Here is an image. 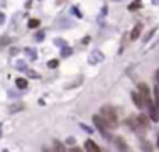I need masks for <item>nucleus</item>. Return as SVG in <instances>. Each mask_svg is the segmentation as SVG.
<instances>
[{
  "instance_id": "nucleus-6",
  "label": "nucleus",
  "mask_w": 159,
  "mask_h": 152,
  "mask_svg": "<svg viewBox=\"0 0 159 152\" xmlns=\"http://www.w3.org/2000/svg\"><path fill=\"white\" fill-rule=\"evenodd\" d=\"M149 120H151V118H149L147 115L141 113V115H139L134 122H135V127H141V129H147V127H149Z\"/></svg>"
},
{
  "instance_id": "nucleus-16",
  "label": "nucleus",
  "mask_w": 159,
  "mask_h": 152,
  "mask_svg": "<svg viewBox=\"0 0 159 152\" xmlns=\"http://www.w3.org/2000/svg\"><path fill=\"white\" fill-rule=\"evenodd\" d=\"M154 32H156V29H152V31H151V32H149V34H147V36H146V42H147L149 39L152 37V34H154Z\"/></svg>"
},
{
  "instance_id": "nucleus-14",
  "label": "nucleus",
  "mask_w": 159,
  "mask_h": 152,
  "mask_svg": "<svg viewBox=\"0 0 159 152\" xmlns=\"http://www.w3.org/2000/svg\"><path fill=\"white\" fill-rule=\"evenodd\" d=\"M48 66H49V68H56V66H58V61L53 59V61H49V63H48Z\"/></svg>"
},
{
  "instance_id": "nucleus-8",
  "label": "nucleus",
  "mask_w": 159,
  "mask_h": 152,
  "mask_svg": "<svg viewBox=\"0 0 159 152\" xmlns=\"http://www.w3.org/2000/svg\"><path fill=\"white\" fill-rule=\"evenodd\" d=\"M85 147H86V151H88V152H102L100 147L96 145L93 140H86L85 142Z\"/></svg>"
},
{
  "instance_id": "nucleus-2",
  "label": "nucleus",
  "mask_w": 159,
  "mask_h": 152,
  "mask_svg": "<svg viewBox=\"0 0 159 152\" xmlns=\"http://www.w3.org/2000/svg\"><path fill=\"white\" fill-rule=\"evenodd\" d=\"M93 123H95V127L100 130V134L103 137H110L108 135V127H107L105 120L102 118V115H93Z\"/></svg>"
},
{
  "instance_id": "nucleus-5",
  "label": "nucleus",
  "mask_w": 159,
  "mask_h": 152,
  "mask_svg": "<svg viewBox=\"0 0 159 152\" xmlns=\"http://www.w3.org/2000/svg\"><path fill=\"white\" fill-rule=\"evenodd\" d=\"M115 145L119 149V152H132L129 144L125 142V139H122V137H115Z\"/></svg>"
},
{
  "instance_id": "nucleus-18",
  "label": "nucleus",
  "mask_w": 159,
  "mask_h": 152,
  "mask_svg": "<svg viewBox=\"0 0 159 152\" xmlns=\"http://www.w3.org/2000/svg\"><path fill=\"white\" fill-rule=\"evenodd\" d=\"M71 152H81L80 149H71Z\"/></svg>"
},
{
  "instance_id": "nucleus-13",
  "label": "nucleus",
  "mask_w": 159,
  "mask_h": 152,
  "mask_svg": "<svg viewBox=\"0 0 159 152\" xmlns=\"http://www.w3.org/2000/svg\"><path fill=\"white\" fill-rule=\"evenodd\" d=\"M39 24H41V22H39V19H31L27 26L31 27V29H37V27H39Z\"/></svg>"
},
{
  "instance_id": "nucleus-19",
  "label": "nucleus",
  "mask_w": 159,
  "mask_h": 152,
  "mask_svg": "<svg viewBox=\"0 0 159 152\" xmlns=\"http://www.w3.org/2000/svg\"><path fill=\"white\" fill-rule=\"evenodd\" d=\"M63 2H64V0H58V4H63Z\"/></svg>"
},
{
  "instance_id": "nucleus-20",
  "label": "nucleus",
  "mask_w": 159,
  "mask_h": 152,
  "mask_svg": "<svg viewBox=\"0 0 159 152\" xmlns=\"http://www.w3.org/2000/svg\"><path fill=\"white\" fill-rule=\"evenodd\" d=\"M158 145H159V139H158Z\"/></svg>"
},
{
  "instance_id": "nucleus-12",
  "label": "nucleus",
  "mask_w": 159,
  "mask_h": 152,
  "mask_svg": "<svg viewBox=\"0 0 159 152\" xmlns=\"http://www.w3.org/2000/svg\"><path fill=\"white\" fill-rule=\"evenodd\" d=\"M141 147H142L144 152H152V145H151L149 142H146V140H141Z\"/></svg>"
},
{
  "instance_id": "nucleus-15",
  "label": "nucleus",
  "mask_w": 159,
  "mask_h": 152,
  "mask_svg": "<svg viewBox=\"0 0 159 152\" xmlns=\"http://www.w3.org/2000/svg\"><path fill=\"white\" fill-rule=\"evenodd\" d=\"M139 7H141V4H132V5H129V9H130V10H134V9H139Z\"/></svg>"
},
{
  "instance_id": "nucleus-9",
  "label": "nucleus",
  "mask_w": 159,
  "mask_h": 152,
  "mask_svg": "<svg viewBox=\"0 0 159 152\" xmlns=\"http://www.w3.org/2000/svg\"><path fill=\"white\" fill-rule=\"evenodd\" d=\"M141 31H142V26H141V24H137V26L132 29V32H130V39H132V41H135V39L141 36Z\"/></svg>"
},
{
  "instance_id": "nucleus-4",
  "label": "nucleus",
  "mask_w": 159,
  "mask_h": 152,
  "mask_svg": "<svg viewBox=\"0 0 159 152\" xmlns=\"http://www.w3.org/2000/svg\"><path fill=\"white\" fill-rule=\"evenodd\" d=\"M139 93H141V96L144 98V103L147 105L149 101H152V96H151V91H149V86L146 83H141L139 84Z\"/></svg>"
},
{
  "instance_id": "nucleus-1",
  "label": "nucleus",
  "mask_w": 159,
  "mask_h": 152,
  "mask_svg": "<svg viewBox=\"0 0 159 152\" xmlns=\"http://www.w3.org/2000/svg\"><path fill=\"white\" fill-rule=\"evenodd\" d=\"M100 115H102V118L105 120V123H107L108 129H115V127L119 125V118H117L115 108H112V106H103Z\"/></svg>"
},
{
  "instance_id": "nucleus-3",
  "label": "nucleus",
  "mask_w": 159,
  "mask_h": 152,
  "mask_svg": "<svg viewBox=\"0 0 159 152\" xmlns=\"http://www.w3.org/2000/svg\"><path fill=\"white\" fill-rule=\"evenodd\" d=\"M147 110H149V118L152 122H159V105L154 101L147 103Z\"/></svg>"
},
{
  "instance_id": "nucleus-17",
  "label": "nucleus",
  "mask_w": 159,
  "mask_h": 152,
  "mask_svg": "<svg viewBox=\"0 0 159 152\" xmlns=\"http://www.w3.org/2000/svg\"><path fill=\"white\" fill-rule=\"evenodd\" d=\"M156 78H158V83H159V71H156ZM159 86V84H158Z\"/></svg>"
},
{
  "instance_id": "nucleus-10",
  "label": "nucleus",
  "mask_w": 159,
  "mask_h": 152,
  "mask_svg": "<svg viewBox=\"0 0 159 152\" xmlns=\"http://www.w3.org/2000/svg\"><path fill=\"white\" fill-rule=\"evenodd\" d=\"M15 84H17V88L24 90V88H27V79H24V78H17V79H15Z\"/></svg>"
},
{
  "instance_id": "nucleus-7",
  "label": "nucleus",
  "mask_w": 159,
  "mask_h": 152,
  "mask_svg": "<svg viewBox=\"0 0 159 152\" xmlns=\"http://www.w3.org/2000/svg\"><path fill=\"white\" fill-rule=\"evenodd\" d=\"M132 101L135 103L137 108H144V105H146V103H144V98L141 96L139 91H132Z\"/></svg>"
},
{
  "instance_id": "nucleus-11",
  "label": "nucleus",
  "mask_w": 159,
  "mask_h": 152,
  "mask_svg": "<svg viewBox=\"0 0 159 152\" xmlns=\"http://www.w3.org/2000/svg\"><path fill=\"white\" fill-rule=\"evenodd\" d=\"M53 147H54V152H64V145L59 140H54L53 142Z\"/></svg>"
}]
</instances>
